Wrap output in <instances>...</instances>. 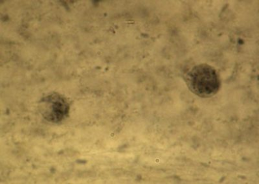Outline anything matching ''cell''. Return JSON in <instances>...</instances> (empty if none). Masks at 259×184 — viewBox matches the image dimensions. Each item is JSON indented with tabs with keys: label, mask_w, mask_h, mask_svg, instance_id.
<instances>
[{
	"label": "cell",
	"mask_w": 259,
	"mask_h": 184,
	"mask_svg": "<svg viewBox=\"0 0 259 184\" xmlns=\"http://www.w3.org/2000/svg\"><path fill=\"white\" fill-rule=\"evenodd\" d=\"M184 80L189 90L202 98L216 95L221 86L217 71L207 64H200L189 69L184 75Z\"/></svg>",
	"instance_id": "cell-1"
},
{
	"label": "cell",
	"mask_w": 259,
	"mask_h": 184,
	"mask_svg": "<svg viewBox=\"0 0 259 184\" xmlns=\"http://www.w3.org/2000/svg\"><path fill=\"white\" fill-rule=\"evenodd\" d=\"M38 108L46 121L58 123L68 117L70 105L68 99L63 96L53 93L41 99Z\"/></svg>",
	"instance_id": "cell-2"
}]
</instances>
